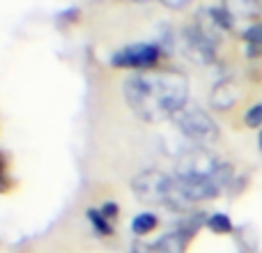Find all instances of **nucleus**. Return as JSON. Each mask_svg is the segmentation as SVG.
<instances>
[{"label":"nucleus","mask_w":262,"mask_h":253,"mask_svg":"<svg viewBox=\"0 0 262 253\" xmlns=\"http://www.w3.org/2000/svg\"><path fill=\"white\" fill-rule=\"evenodd\" d=\"M186 97L189 81L177 72L140 74L124 83V99L129 109L145 122L172 120L177 111L186 106Z\"/></svg>","instance_id":"f257e3e1"},{"label":"nucleus","mask_w":262,"mask_h":253,"mask_svg":"<svg viewBox=\"0 0 262 253\" xmlns=\"http://www.w3.org/2000/svg\"><path fill=\"white\" fill-rule=\"evenodd\" d=\"M134 196L140 203H149V205H168V207H177L180 209V196H177V184L172 177H168L161 171H143L134 177L131 182Z\"/></svg>","instance_id":"f03ea898"},{"label":"nucleus","mask_w":262,"mask_h":253,"mask_svg":"<svg viewBox=\"0 0 262 253\" xmlns=\"http://www.w3.org/2000/svg\"><path fill=\"white\" fill-rule=\"evenodd\" d=\"M172 122L186 138L195 140V143H212L219 138V124L195 106H184L182 111H177Z\"/></svg>","instance_id":"7ed1b4c3"},{"label":"nucleus","mask_w":262,"mask_h":253,"mask_svg":"<svg viewBox=\"0 0 262 253\" xmlns=\"http://www.w3.org/2000/svg\"><path fill=\"white\" fill-rule=\"evenodd\" d=\"M221 166L216 157L205 147H189L177 159V177H212Z\"/></svg>","instance_id":"20e7f679"},{"label":"nucleus","mask_w":262,"mask_h":253,"mask_svg":"<svg viewBox=\"0 0 262 253\" xmlns=\"http://www.w3.org/2000/svg\"><path fill=\"white\" fill-rule=\"evenodd\" d=\"M161 55V49L157 44H131L127 49L118 51L113 55V67H127V69H147Z\"/></svg>","instance_id":"39448f33"},{"label":"nucleus","mask_w":262,"mask_h":253,"mask_svg":"<svg viewBox=\"0 0 262 253\" xmlns=\"http://www.w3.org/2000/svg\"><path fill=\"white\" fill-rule=\"evenodd\" d=\"M182 49L198 65H209L216 58V46L209 44V41L195 30V26L184 28V32H182Z\"/></svg>","instance_id":"423d86ee"},{"label":"nucleus","mask_w":262,"mask_h":253,"mask_svg":"<svg viewBox=\"0 0 262 253\" xmlns=\"http://www.w3.org/2000/svg\"><path fill=\"white\" fill-rule=\"evenodd\" d=\"M239 101V88L235 81L230 78H223L216 86L212 88V95H209V104L214 111H230L232 106Z\"/></svg>","instance_id":"0eeeda50"},{"label":"nucleus","mask_w":262,"mask_h":253,"mask_svg":"<svg viewBox=\"0 0 262 253\" xmlns=\"http://www.w3.org/2000/svg\"><path fill=\"white\" fill-rule=\"evenodd\" d=\"M221 7L235 18H255L260 14V0H221Z\"/></svg>","instance_id":"6e6552de"},{"label":"nucleus","mask_w":262,"mask_h":253,"mask_svg":"<svg viewBox=\"0 0 262 253\" xmlns=\"http://www.w3.org/2000/svg\"><path fill=\"white\" fill-rule=\"evenodd\" d=\"M189 240L191 237L184 235L182 230H172V233H168V235H163L161 240L154 244V249L159 253H184Z\"/></svg>","instance_id":"1a4fd4ad"},{"label":"nucleus","mask_w":262,"mask_h":253,"mask_svg":"<svg viewBox=\"0 0 262 253\" xmlns=\"http://www.w3.org/2000/svg\"><path fill=\"white\" fill-rule=\"evenodd\" d=\"M246 44V58H262V23H253L242 32Z\"/></svg>","instance_id":"9d476101"},{"label":"nucleus","mask_w":262,"mask_h":253,"mask_svg":"<svg viewBox=\"0 0 262 253\" xmlns=\"http://www.w3.org/2000/svg\"><path fill=\"white\" fill-rule=\"evenodd\" d=\"M205 226H207L214 235H230L232 228H235L232 226V219L228 217V214H223V212L207 217V223H205Z\"/></svg>","instance_id":"9b49d317"},{"label":"nucleus","mask_w":262,"mask_h":253,"mask_svg":"<svg viewBox=\"0 0 262 253\" xmlns=\"http://www.w3.org/2000/svg\"><path fill=\"white\" fill-rule=\"evenodd\" d=\"M157 217L154 214H149V212H143V214H138V217L131 221V230H134V235H147V233H152L154 228H157Z\"/></svg>","instance_id":"f8f14e48"},{"label":"nucleus","mask_w":262,"mask_h":253,"mask_svg":"<svg viewBox=\"0 0 262 253\" xmlns=\"http://www.w3.org/2000/svg\"><path fill=\"white\" fill-rule=\"evenodd\" d=\"M88 219H90V223L95 226V230L99 233V235H111V233H113L111 221L104 217L101 209H88Z\"/></svg>","instance_id":"ddd939ff"},{"label":"nucleus","mask_w":262,"mask_h":253,"mask_svg":"<svg viewBox=\"0 0 262 253\" xmlns=\"http://www.w3.org/2000/svg\"><path fill=\"white\" fill-rule=\"evenodd\" d=\"M244 124L249 129H260L262 126V104H253L244 115Z\"/></svg>","instance_id":"4468645a"},{"label":"nucleus","mask_w":262,"mask_h":253,"mask_svg":"<svg viewBox=\"0 0 262 253\" xmlns=\"http://www.w3.org/2000/svg\"><path fill=\"white\" fill-rule=\"evenodd\" d=\"M9 186V175H7V157L0 152V191Z\"/></svg>","instance_id":"2eb2a0df"},{"label":"nucleus","mask_w":262,"mask_h":253,"mask_svg":"<svg viewBox=\"0 0 262 253\" xmlns=\"http://www.w3.org/2000/svg\"><path fill=\"white\" fill-rule=\"evenodd\" d=\"M191 0H161V5H166L168 9H182V7H186Z\"/></svg>","instance_id":"dca6fc26"},{"label":"nucleus","mask_w":262,"mask_h":253,"mask_svg":"<svg viewBox=\"0 0 262 253\" xmlns=\"http://www.w3.org/2000/svg\"><path fill=\"white\" fill-rule=\"evenodd\" d=\"M101 212H104V217L108 219V221H113V219H115V214H118V207H115L113 203H106V205H104V209H101Z\"/></svg>","instance_id":"f3484780"},{"label":"nucleus","mask_w":262,"mask_h":253,"mask_svg":"<svg viewBox=\"0 0 262 253\" xmlns=\"http://www.w3.org/2000/svg\"><path fill=\"white\" fill-rule=\"evenodd\" d=\"M134 253H147V246H140V244H134Z\"/></svg>","instance_id":"a211bd4d"},{"label":"nucleus","mask_w":262,"mask_h":253,"mask_svg":"<svg viewBox=\"0 0 262 253\" xmlns=\"http://www.w3.org/2000/svg\"><path fill=\"white\" fill-rule=\"evenodd\" d=\"M258 147H260V152H262V129H260V134H258Z\"/></svg>","instance_id":"6ab92c4d"},{"label":"nucleus","mask_w":262,"mask_h":253,"mask_svg":"<svg viewBox=\"0 0 262 253\" xmlns=\"http://www.w3.org/2000/svg\"><path fill=\"white\" fill-rule=\"evenodd\" d=\"M134 3H147V0H134Z\"/></svg>","instance_id":"aec40b11"},{"label":"nucleus","mask_w":262,"mask_h":253,"mask_svg":"<svg viewBox=\"0 0 262 253\" xmlns=\"http://www.w3.org/2000/svg\"><path fill=\"white\" fill-rule=\"evenodd\" d=\"M92 3H99V0H92Z\"/></svg>","instance_id":"412c9836"}]
</instances>
